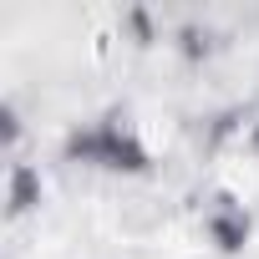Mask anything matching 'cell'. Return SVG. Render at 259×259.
<instances>
[{
    "instance_id": "3957f363",
    "label": "cell",
    "mask_w": 259,
    "mask_h": 259,
    "mask_svg": "<svg viewBox=\"0 0 259 259\" xmlns=\"http://www.w3.org/2000/svg\"><path fill=\"white\" fill-rule=\"evenodd\" d=\"M41 193H46L41 168L26 163V158H11V173H6V213H11V219L36 213V208H41Z\"/></svg>"
},
{
    "instance_id": "6da1fadb",
    "label": "cell",
    "mask_w": 259,
    "mask_h": 259,
    "mask_svg": "<svg viewBox=\"0 0 259 259\" xmlns=\"http://www.w3.org/2000/svg\"><path fill=\"white\" fill-rule=\"evenodd\" d=\"M61 158L76 168H97V173H117V178H143L153 173V153L143 143V133L122 112H102L92 122H71L61 133Z\"/></svg>"
},
{
    "instance_id": "7a4b0ae2",
    "label": "cell",
    "mask_w": 259,
    "mask_h": 259,
    "mask_svg": "<svg viewBox=\"0 0 259 259\" xmlns=\"http://www.w3.org/2000/svg\"><path fill=\"white\" fill-rule=\"evenodd\" d=\"M203 239H208L213 254L239 259V254L254 244V213H249L234 193H219V198L208 203V213H203Z\"/></svg>"
},
{
    "instance_id": "5b68a950",
    "label": "cell",
    "mask_w": 259,
    "mask_h": 259,
    "mask_svg": "<svg viewBox=\"0 0 259 259\" xmlns=\"http://www.w3.org/2000/svg\"><path fill=\"white\" fill-rule=\"evenodd\" d=\"M122 26H127V36H133L138 46H153V41H158L153 16H148V11H138V6H133V11H122Z\"/></svg>"
},
{
    "instance_id": "8992f818",
    "label": "cell",
    "mask_w": 259,
    "mask_h": 259,
    "mask_svg": "<svg viewBox=\"0 0 259 259\" xmlns=\"http://www.w3.org/2000/svg\"><path fill=\"white\" fill-rule=\"evenodd\" d=\"M0 133H6V153L16 158V148H21V112H16V102L0 107Z\"/></svg>"
},
{
    "instance_id": "277c9868",
    "label": "cell",
    "mask_w": 259,
    "mask_h": 259,
    "mask_svg": "<svg viewBox=\"0 0 259 259\" xmlns=\"http://www.w3.org/2000/svg\"><path fill=\"white\" fill-rule=\"evenodd\" d=\"M173 41H178V51H183L188 61H198V56H208V51H213V31H208V26H198V21H183V26L173 31Z\"/></svg>"
},
{
    "instance_id": "52a82bcc",
    "label": "cell",
    "mask_w": 259,
    "mask_h": 259,
    "mask_svg": "<svg viewBox=\"0 0 259 259\" xmlns=\"http://www.w3.org/2000/svg\"><path fill=\"white\" fill-rule=\"evenodd\" d=\"M244 143H249V153H254V158H259V117H254V122H249V138H244Z\"/></svg>"
}]
</instances>
